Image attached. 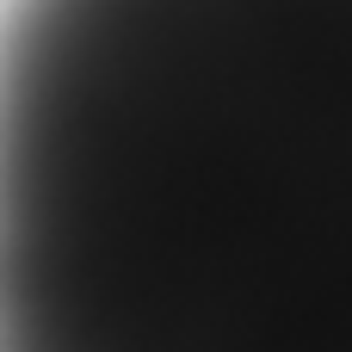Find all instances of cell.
I'll return each mask as SVG.
<instances>
[{"label":"cell","mask_w":352,"mask_h":352,"mask_svg":"<svg viewBox=\"0 0 352 352\" xmlns=\"http://www.w3.org/2000/svg\"><path fill=\"white\" fill-rule=\"evenodd\" d=\"M0 352H352V0H12Z\"/></svg>","instance_id":"1"}]
</instances>
